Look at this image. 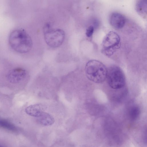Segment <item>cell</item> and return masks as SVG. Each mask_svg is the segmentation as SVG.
<instances>
[{"mask_svg": "<svg viewBox=\"0 0 147 147\" xmlns=\"http://www.w3.org/2000/svg\"><path fill=\"white\" fill-rule=\"evenodd\" d=\"M37 121L40 124L45 126L51 125L55 122L53 117L50 114L44 111L37 117Z\"/></svg>", "mask_w": 147, "mask_h": 147, "instance_id": "9", "label": "cell"}, {"mask_svg": "<svg viewBox=\"0 0 147 147\" xmlns=\"http://www.w3.org/2000/svg\"><path fill=\"white\" fill-rule=\"evenodd\" d=\"M140 113V109L138 105H133L130 106L128 109V114L129 118L134 120L137 119Z\"/></svg>", "mask_w": 147, "mask_h": 147, "instance_id": "11", "label": "cell"}, {"mask_svg": "<svg viewBox=\"0 0 147 147\" xmlns=\"http://www.w3.org/2000/svg\"><path fill=\"white\" fill-rule=\"evenodd\" d=\"M8 42L13 50L20 53L28 52L32 46V40L29 34L24 29L20 28L15 29L10 32Z\"/></svg>", "mask_w": 147, "mask_h": 147, "instance_id": "1", "label": "cell"}, {"mask_svg": "<svg viewBox=\"0 0 147 147\" xmlns=\"http://www.w3.org/2000/svg\"><path fill=\"white\" fill-rule=\"evenodd\" d=\"M45 106L40 104H37L30 105L25 109L26 113L33 117H38L44 112Z\"/></svg>", "mask_w": 147, "mask_h": 147, "instance_id": "8", "label": "cell"}, {"mask_svg": "<svg viewBox=\"0 0 147 147\" xmlns=\"http://www.w3.org/2000/svg\"><path fill=\"white\" fill-rule=\"evenodd\" d=\"M26 75V73L25 70L17 68L10 71L8 74L7 77L10 82L17 83L24 79Z\"/></svg>", "mask_w": 147, "mask_h": 147, "instance_id": "7", "label": "cell"}, {"mask_svg": "<svg viewBox=\"0 0 147 147\" xmlns=\"http://www.w3.org/2000/svg\"><path fill=\"white\" fill-rule=\"evenodd\" d=\"M106 79L109 85L113 89H121L125 84L124 73L121 69L116 65H112L107 69Z\"/></svg>", "mask_w": 147, "mask_h": 147, "instance_id": "4", "label": "cell"}, {"mask_svg": "<svg viewBox=\"0 0 147 147\" xmlns=\"http://www.w3.org/2000/svg\"><path fill=\"white\" fill-rule=\"evenodd\" d=\"M94 31V27L92 26H88L86 30V36L88 37H91Z\"/></svg>", "mask_w": 147, "mask_h": 147, "instance_id": "13", "label": "cell"}, {"mask_svg": "<svg viewBox=\"0 0 147 147\" xmlns=\"http://www.w3.org/2000/svg\"><path fill=\"white\" fill-rule=\"evenodd\" d=\"M109 22L111 25L117 29H120L123 27L126 22V18L121 13L114 12L110 15Z\"/></svg>", "mask_w": 147, "mask_h": 147, "instance_id": "6", "label": "cell"}, {"mask_svg": "<svg viewBox=\"0 0 147 147\" xmlns=\"http://www.w3.org/2000/svg\"><path fill=\"white\" fill-rule=\"evenodd\" d=\"M0 147H3L2 146L0 145Z\"/></svg>", "mask_w": 147, "mask_h": 147, "instance_id": "14", "label": "cell"}, {"mask_svg": "<svg viewBox=\"0 0 147 147\" xmlns=\"http://www.w3.org/2000/svg\"><path fill=\"white\" fill-rule=\"evenodd\" d=\"M0 127L11 131H15L17 130L14 125L7 120L0 118Z\"/></svg>", "mask_w": 147, "mask_h": 147, "instance_id": "12", "label": "cell"}, {"mask_svg": "<svg viewBox=\"0 0 147 147\" xmlns=\"http://www.w3.org/2000/svg\"><path fill=\"white\" fill-rule=\"evenodd\" d=\"M147 1L140 0L137 1L136 9L138 13L143 18H146L147 15Z\"/></svg>", "mask_w": 147, "mask_h": 147, "instance_id": "10", "label": "cell"}, {"mask_svg": "<svg viewBox=\"0 0 147 147\" xmlns=\"http://www.w3.org/2000/svg\"><path fill=\"white\" fill-rule=\"evenodd\" d=\"M120 38L116 32L111 31L104 37L102 43V52L106 56L112 55L120 46Z\"/></svg>", "mask_w": 147, "mask_h": 147, "instance_id": "5", "label": "cell"}, {"mask_svg": "<svg viewBox=\"0 0 147 147\" xmlns=\"http://www.w3.org/2000/svg\"><path fill=\"white\" fill-rule=\"evenodd\" d=\"M44 33L45 41L50 47H58L63 42L65 34L62 30L52 28L50 24H47L44 26Z\"/></svg>", "mask_w": 147, "mask_h": 147, "instance_id": "3", "label": "cell"}, {"mask_svg": "<svg viewBox=\"0 0 147 147\" xmlns=\"http://www.w3.org/2000/svg\"><path fill=\"white\" fill-rule=\"evenodd\" d=\"M86 75L90 81L96 83L103 82L106 78L107 69L101 62L91 60L86 63L85 68Z\"/></svg>", "mask_w": 147, "mask_h": 147, "instance_id": "2", "label": "cell"}]
</instances>
